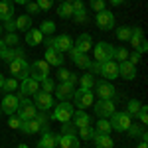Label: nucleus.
Returning <instances> with one entry per match:
<instances>
[{
    "mask_svg": "<svg viewBox=\"0 0 148 148\" xmlns=\"http://www.w3.org/2000/svg\"><path fill=\"white\" fill-rule=\"evenodd\" d=\"M109 123H111V128L113 130H116V132H126L128 126L132 125V116L126 113V111H114L109 116Z\"/></svg>",
    "mask_w": 148,
    "mask_h": 148,
    "instance_id": "f257e3e1",
    "label": "nucleus"
},
{
    "mask_svg": "<svg viewBox=\"0 0 148 148\" xmlns=\"http://www.w3.org/2000/svg\"><path fill=\"white\" fill-rule=\"evenodd\" d=\"M71 116H73V105L69 101H61L53 105V114H51V119L57 121V123H69L71 121Z\"/></svg>",
    "mask_w": 148,
    "mask_h": 148,
    "instance_id": "f03ea898",
    "label": "nucleus"
},
{
    "mask_svg": "<svg viewBox=\"0 0 148 148\" xmlns=\"http://www.w3.org/2000/svg\"><path fill=\"white\" fill-rule=\"evenodd\" d=\"M28 77L36 79L38 83L44 81L46 77H49V65H47L46 59H38L34 63H30V67H28Z\"/></svg>",
    "mask_w": 148,
    "mask_h": 148,
    "instance_id": "7ed1b4c3",
    "label": "nucleus"
},
{
    "mask_svg": "<svg viewBox=\"0 0 148 148\" xmlns=\"http://www.w3.org/2000/svg\"><path fill=\"white\" fill-rule=\"evenodd\" d=\"M113 51H114V47L109 42H99L97 46L93 47V57H95V61L103 63V61L113 59Z\"/></svg>",
    "mask_w": 148,
    "mask_h": 148,
    "instance_id": "20e7f679",
    "label": "nucleus"
},
{
    "mask_svg": "<svg viewBox=\"0 0 148 148\" xmlns=\"http://www.w3.org/2000/svg\"><path fill=\"white\" fill-rule=\"evenodd\" d=\"M28 67H30V63L26 61V57L22 59H14L8 63V69H10V75L14 79H26L28 77Z\"/></svg>",
    "mask_w": 148,
    "mask_h": 148,
    "instance_id": "39448f33",
    "label": "nucleus"
},
{
    "mask_svg": "<svg viewBox=\"0 0 148 148\" xmlns=\"http://www.w3.org/2000/svg\"><path fill=\"white\" fill-rule=\"evenodd\" d=\"M16 114L20 116V121H30V119H34L36 114H38V109L34 107V103L28 101L26 97L20 99V105H18V109H16Z\"/></svg>",
    "mask_w": 148,
    "mask_h": 148,
    "instance_id": "423d86ee",
    "label": "nucleus"
},
{
    "mask_svg": "<svg viewBox=\"0 0 148 148\" xmlns=\"http://www.w3.org/2000/svg\"><path fill=\"white\" fill-rule=\"evenodd\" d=\"M73 101H75V107L79 109H87L95 103V97H93L91 89H77L73 93Z\"/></svg>",
    "mask_w": 148,
    "mask_h": 148,
    "instance_id": "0eeeda50",
    "label": "nucleus"
},
{
    "mask_svg": "<svg viewBox=\"0 0 148 148\" xmlns=\"http://www.w3.org/2000/svg\"><path fill=\"white\" fill-rule=\"evenodd\" d=\"M95 24L99 26V30H103V32L113 30V28H114V16H113V12H109L107 8L101 10V12H97V14H95Z\"/></svg>",
    "mask_w": 148,
    "mask_h": 148,
    "instance_id": "6e6552de",
    "label": "nucleus"
},
{
    "mask_svg": "<svg viewBox=\"0 0 148 148\" xmlns=\"http://www.w3.org/2000/svg\"><path fill=\"white\" fill-rule=\"evenodd\" d=\"M114 111H116V107H114L113 99H99L95 103V113L99 119H109Z\"/></svg>",
    "mask_w": 148,
    "mask_h": 148,
    "instance_id": "1a4fd4ad",
    "label": "nucleus"
},
{
    "mask_svg": "<svg viewBox=\"0 0 148 148\" xmlns=\"http://www.w3.org/2000/svg\"><path fill=\"white\" fill-rule=\"evenodd\" d=\"M128 44L134 47V51H138V53H144V51H146L148 46H146V40H144V32H142V28H132V34H130Z\"/></svg>",
    "mask_w": 148,
    "mask_h": 148,
    "instance_id": "9d476101",
    "label": "nucleus"
},
{
    "mask_svg": "<svg viewBox=\"0 0 148 148\" xmlns=\"http://www.w3.org/2000/svg\"><path fill=\"white\" fill-rule=\"evenodd\" d=\"M56 105L51 93H44V91H36L34 93V107L40 111H49L51 107Z\"/></svg>",
    "mask_w": 148,
    "mask_h": 148,
    "instance_id": "9b49d317",
    "label": "nucleus"
},
{
    "mask_svg": "<svg viewBox=\"0 0 148 148\" xmlns=\"http://www.w3.org/2000/svg\"><path fill=\"white\" fill-rule=\"evenodd\" d=\"M95 87H97V95H99V99H113V101H114V99H119L116 89H114L109 81H97Z\"/></svg>",
    "mask_w": 148,
    "mask_h": 148,
    "instance_id": "f8f14e48",
    "label": "nucleus"
},
{
    "mask_svg": "<svg viewBox=\"0 0 148 148\" xmlns=\"http://www.w3.org/2000/svg\"><path fill=\"white\" fill-rule=\"evenodd\" d=\"M18 105H20L18 95L6 93L4 99H2V103H0V109H2V113H6V114H14V113H16V109H18Z\"/></svg>",
    "mask_w": 148,
    "mask_h": 148,
    "instance_id": "ddd939ff",
    "label": "nucleus"
},
{
    "mask_svg": "<svg viewBox=\"0 0 148 148\" xmlns=\"http://www.w3.org/2000/svg\"><path fill=\"white\" fill-rule=\"evenodd\" d=\"M67 53H69V57L73 59V63H75L79 69H89V65H91V59H89V56H87V53H81V51H79L75 46L71 47Z\"/></svg>",
    "mask_w": 148,
    "mask_h": 148,
    "instance_id": "4468645a",
    "label": "nucleus"
},
{
    "mask_svg": "<svg viewBox=\"0 0 148 148\" xmlns=\"http://www.w3.org/2000/svg\"><path fill=\"white\" fill-rule=\"evenodd\" d=\"M53 93L57 95V99L59 101H69L71 97H73V93H75V85H71L69 81H63V83H57Z\"/></svg>",
    "mask_w": 148,
    "mask_h": 148,
    "instance_id": "2eb2a0df",
    "label": "nucleus"
},
{
    "mask_svg": "<svg viewBox=\"0 0 148 148\" xmlns=\"http://www.w3.org/2000/svg\"><path fill=\"white\" fill-rule=\"evenodd\" d=\"M36 91H40V83L32 77H26L20 83V93H18V99H24L26 95H34Z\"/></svg>",
    "mask_w": 148,
    "mask_h": 148,
    "instance_id": "dca6fc26",
    "label": "nucleus"
},
{
    "mask_svg": "<svg viewBox=\"0 0 148 148\" xmlns=\"http://www.w3.org/2000/svg\"><path fill=\"white\" fill-rule=\"evenodd\" d=\"M99 75H103L105 79H116L119 77V63L114 61V59H109V61H103L101 63V73Z\"/></svg>",
    "mask_w": 148,
    "mask_h": 148,
    "instance_id": "f3484780",
    "label": "nucleus"
},
{
    "mask_svg": "<svg viewBox=\"0 0 148 148\" xmlns=\"http://www.w3.org/2000/svg\"><path fill=\"white\" fill-rule=\"evenodd\" d=\"M53 38H56L53 49H57L59 53L69 51V49L73 47V40H71V36H69V34H59V36H53Z\"/></svg>",
    "mask_w": 148,
    "mask_h": 148,
    "instance_id": "a211bd4d",
    "label": "nucleus"
},
{
    "mask_svg": "<svg viewBox=\"0 0 148 148\" xmlns=\"http://www.w3.org/2000/svg\"><path fill=\"white\" fill-rule=\"evenodd\" d=\"M119 77L123 79H134L136 77V65L128 63V61H119Z\"/></svg>",
    "mask_w": 148,
    "mask_h": 148,
    "instance_id": "6ab92c4d",
    "label": "nucleus"
},
{
    "mask_svg": "<svg viewBox=\"0 0 148 148\" xmlns=\"http://www.w3.org/2000/svg\"><path fill=\"white\" fill-rule=\"evenodd\" d=\"M47 61V65H53V67H59V65H63V53H59L57 49H53V47H47L46 49V57H44Z\"/></svg>",
    "mask_w": 148,
    "mask_h": 148,
    "instance_id": "aec40b11",
    "label": "nucleus"
},
{
    "mask_svg": "<svg viewBox=\"0 0 148 148\" xmlns=\"http://www.w3.org/2000/svg\"><path fill=\"white\" fill-rule=\"evenodd\" d=\"M57 146L59 148H79V138H77V134H59Z\"/></svg>",
    "mask_w": 148,
    "mask_h": 148,
    "instance_id": "412c9836",
    "label": "nucleus"
},
{
    "mask_svg": "<svg viewBox=\"0 0 148 148\" xmlns=\"http://www.w3.org/2000/svg\"><path fill=\"white\" fill-rule=\"evenodd\" d=\"M57 138H59L57 134L46 130V132L42 134V138L38 140V148H56L57 146Z\"/></svg>",
    "mask_w": 148,
    "mask_h": 148,
    "instance_id": "4be33fe9",
    "label": "nucleus"
},
{
    "mask_svg": "<svg viewBox=\"0 0 148 148\" xmlns=\"http://www.w3.org/2000/svg\"><path fill=\"white\" fill-rule=\"evenodd\" d=\"M73 46L77 47L81 53H87V51H89V49L93 47V38H91L89 34H81L79 38L73 42Z\"/></svg>",
    "mask_w": 148,
    "mask_h": 148,
    "instance_id": "5701e85b",
    "label": "nucleus"
},
{
    "mask_svg": "<svg viewBox=\"0 0 148 148\" xmlns=\"http://www.w3.org/2000/svg\"><path fill=\"white\" fill-rule=\"evenodd\" d=\"M71 121H73V125L77 126V128H81V126H89V125L93 123V121H91V116L85 113L83 109L75 111V113H73V116H71Z\"/></svg>",
    "mask_w": 148,
    "mask_h": 148,
    "instance_id": "b1692460",
    "label": "nucleus"
},
{
    "mask_svg": "<svg viewBox=\"0 0 148 148\" xmlns=\"http://www.w3.org/2000/svg\"><path fill=\"white\" fill-rule=\"evenodd\" d=\"M93 142H95V148H114V142H113V138H111V134L95 132Z\"/></svg>",
    "mask_w": 148,
    "mask_h": 148,
    "instance_id": "393cba45",
    "label": "nucleus"
},
{
    "mask_svg": "<svg viewBox=\"0 0 148 148\" xmlns=\"http://www.w3.org/2000/svg\"><path fill=\"white\" fill-rule=\"evenodd\" d=\"M20 130H22L24 134H38L42 128H40V123L34 119H30V121H22V125H20Z\"/></svg>",
    "mask_w": 148,
    "mask_h": 148,
    "instance_id": "a878e982",
    "label": "nucleus"
},
{
    "mask_svg": "<svg viewBox=\"0 0 148 148\" xmlns=\"http://www.w3.org/2000/svg\"><path fill=\"white\" fill-rule=\"evenodd\" d=\"M24 57V49L22 47H8L6 51H4V56H2V61L8 65L10 61H14V59H22Z\"/></svg>",
    "mask_w": 148,
    "mask_h": 148,
    "instance_id": "bb28decb",
    "label": "nucleus"
},
{
    "mask_svg": "<svg viewBox=\"0 0 148 148\" xmlns=\"http://www.w3.org/2000/svg\"><path fill=\"white\" fill-rule=\"evenodd\" d=\"M14 18V4L10 0H0V20H10Z\"/></svg>",
    "mask_w": 148,
    "mask_h": 148,
    "instance_id": "cd10ccee",
    "label": "nucleus"
},
{
    "mask_svg": "<svg viewBox=\"0 0 148 148\" xmlns=\"http://www.w3.org/2000/svg\"><path fill=\"white\" fill-rule=\"evenodd\" d=\"M44 42V36L40 30H36V28H30L28 32H26V44L28 46H40Z\"/></svg>",
    "mask_w": 148,
    "mask_h": 148,
    "instance_id": "c85d7f7f",
    "label": "nucleus"
},
{
    "mask_svg": "<svg viewBox=\"0 0 148 148\" xmlns=\"http://www.w3.org/2000/svg\"><path fill=\"white\" fill-rule=\"evenodd\" d=\"M32 28V16H28V14H22V16H18L16 18V30H20V32H28Z\"/></svg>",
    "mask_w": 148,
    "mask_h": 148,
    "instance_id": "c756f323",
    "label": "nucleus"
},
{
    "mask_svg": "<svg viewBox=\"0 0 148 148\" xmlns=\"http://www.w3.org/2000/svg\"><path fill=\"white\" fill-rule=\"evenodd\" d=\"M95 132H101V134H111L113 128H111V123L109 119H99L97 125H95Z\"/></svg>",
    "mask_w": 148,
    "mask_h": 148,
    "instance_id": "7c9ffc66",
    "label": "nucleus"
},
{
    "mask_svg": "<svg viewBox=\"0 0 148 148\" xmlns=\"http://www.w3.org/2000/svg\"><path fill=\"white\" fill-rule=\"evenodd\" d=\"M77 83H81V89H93L95 83H97V79H95V75H91V73H85V75L79 77Z\"/></svg>",
    "mask_w": 148,
    "mask_h": 148,
    "instance_id": "2f4dec72",
    "label": "nucleus"
},
{
    "mask_svg": "<svg viewBox=\"0 0 148 148\" xmlns=\"http://www.w3.org/2000/svg\"><path fill=\"white\" fill-rule=\"evenodd\" d=\"M77 138H83V140H93V136H95V128H93L91 125L89 126H81V128H77Z\"/></svg>",
    "mask_w": 148,
    "mask_h": 148,
    "instance_id": "473e14b6",
    "label": "nucleus"
},
{
    "mask_svg": "<svg viewBox=\"0 0 148 148\" xmlns=\"http://www.w3.org/2000/svg\"><path fill=\"white\" fill-rule=\"evenodd\" d=\"M57 16H59V18H63V20H69V18L73 16V8H71V4L61 2V4H59V8H57Z\"/></svg>",
    "mask_w": 148,
    "mask_h": 148,
    "instance_id": "72a5a7b5",
    "label": "nucleus"
},
{
    "mask_svg": "<svg viewBox=\"0 0 148 148\" xmlns=\"http://www.w3.org/2000/svg\"><path fill=\"white\" fill-rule=\"evenodd\" d=\"M130 34H132V28H130V26H121V28H116V38H119L121 42H128V40H130Z\"/></svg>",
    "mask_w": 148,
    "mask_h": 148,
    "instance_id": "f704fd0d",
    "label": "nucleus"
},
{
    "mask_svg": "<svg viewBox=\"0 0 148 148\" xmlns=\"http://www.w3.org/2000/svg\"><path fill=\"white\" fill-rule=\"evenodd\" d=\"M140 107H142V103L136 101V99H130V101L126 103V113L130 114V116H136L138 111H140Z\"/></svg>",
    "mask_w": 148,
    "mask_h": 148,
    "instance_id": "c9c22d12",
    "label": "nucleus"
},
{
    "mask_svg": "<svg viewBox=\"0 0 148 148\" xmlns=\"http://www.w3.org/2000/svg\"><path fill=\"white\" fill-rule=\"evenodd\" d=\"M128 134H130V138H140L146 130H144V126L142 125H136V123H132V125L128 126V130H126Z\"/></svg>",
    "mask_w": 148,
    "mask_h": 148,
    "instance_id": "e433bc0d",
    "label": "nucleus"
},
{
    "mask_svg": "<svg viewBox=\"0 0 148 148\" xmlns=\"http://www.w3.org/2000/svg\"><path fill=\"white\" fill-rule=\"evenodd\" d=\"M40 32H42V36H44V38H46V36H53V32H56V24L51 22V20L42 22V26H40Z\"/></svg>",
    "mask_w": 148,
    "mask_h": 148,
    "instance_id": "4c0bfd02",
    "label": "nucleus"
},
{
    "mask_svg": "<svg viewBox=\"0 0 148 148\" xmlns=\"http://www.w3.org/2000/svg\"><path fill=\"white\" fill-rule=\"evenodd\" d=\"M36 121L40 123V128L46 132L47 126H49V114H47V111H42V113H38V114H36Z\"/></svg>",
    "mask_w": 148,
    "mask_h": 148,
    "instance_id": "58836bf2",
    "label": "nucleus"
},
{
    "mask_svg": "<svg viewBox=\"0 0 148 148\" xmlns=\"http://www.w3.org/2000/svg\"><path fill=\"white\" fill-rule=\"evenodd\" d=\"M113 59H119V61H126L128 59V51H126L125 47H114L113 51ZM116 61V63H119Z\"/></svg>",
    "mask_w": 148,
    "mask_h": 148,
    "instance_id": "ea45409f",
    "label": "nucleus"
},
{
    "mask_svg": "<svg viewBox=\"0 0 148 148\" xmlns=\"http://www.w3.org/2000/svg\"><path fill=\"white\" fill-rule=\"evenodd\" d=\"M42 83V91L44 93H53V89H56V81L49 79V77H46L44 81H40Z\"/></svg>",
    "mask_w": 148,
    "mask_h": 148,
    "instance_id": "a19ab883",
    "label": "nucleus"
},
{
    "mask_svg": "<svg viewBox=\"0 0 148 148\" xmlns=\"http://www.w3.org/2000/svg\"><path fill=\"white\" fill-rule=\"evenodd\" d=\"M20 125H22V121H20V116L14 113V114H8V126L14 128V130H20Z\"/></svg>",
    "mask_w": 148,
    "mask_h": 148,
    "instance_id": "79ce46f5",
    "label": "nucleus"
},
{
    "mask_svg": "<svg viewBox=\"0 0 148 148\" xmlns=\"http://www.w3.org/2000/svg\"><path fill=\"white\" fill-rule=\"evenodd\" d=\"M4 44H6V47H14L20 40H18V36H16V32H12V34H6L4 36V40H2Z\"/></svg>",
    "mask_w": 148,
    "mask_h": 148,
    "instance_id": "37998d69",
    "label": "nucleus"
},
{
    "mask_svg": "<svg viewBox=\"0 0 148 148\" xmlns=\"http://www.w3.org/2000/svg\"><path fill=\"white\" fill-rule=\"evenodd\" d=\"M2 89H4V91H8V93L16 91V89H18V79H14V77L6 79V81H4V85H2Z\"/></svg>",
    "mask_w": 148,
    "mask_h": 148,
    "instance_id": "c03bdc74",
    "label": "nucleus"
},
{
    "mask_svg": "<svg viewBox=\"0 0 148 148\" xmlns=\"http://www.w3.org/2000/svg\"><path fill=\"white\" fill-rule=\"evenodd\" d=\"M73 20H75V24H87V10H81V12H73V16H71Z\"/></svg>",
    "mask_w": 148,
    "mask_h": 148,
    "instance_id": "a18cd8bd",
    "label": "nucleus"
},
{
    "mask_svg": "<svg viewBox=\"0 0 148 148\" xmlns=\"http://www.w3.org/2000/svg\"><path fill=\"white\" fill-rule=\"evenodd\" d=\"M75 132H77V126L73 125L71 121H69V123H63V125H61V134H75Z\"/></svg>",
    "mask_w": 148,
    "mask_h": 148,
    "instance_id": "49530a36",
    "label": "nucleus"
},
{
    "mask_svg": "<svg viewBox=\"0 0 148 148\" xmlns=\"http://www.w3.org/2000/svg\"><path fill=\"white\" fill-rule=\"evenodd\" d=\"M136 116H138V121H140V125H142V126L148 123V107H146V105H142V107H140V111H138Z\"/></svg>",
    "mask_w": 148,
    "mask_h": 148,
    "instance_id": "de8ad7c7",
    "label": "nucleus"
},
{
    "mask_svg": "<svg viewBox=\"0 0 148 148\" xmlns=\"http://www.w3.org/2000/svg\"><path fill=\"white\" fill-rule=\"evenodd\" d=\"M89 6H91L93 12H101V10L107 8V6H105V0H91V2H89Z\"/></svg>",
    "mask_w": 148,
    "mask_h": 148,
    "instance_id": "09e8293b",
    "label": "nucleus"
},
{
    "mask_svg": "<svg viewBox=\"0 0 148 148\" xmlns=\"http://www.w3.org/2000/svg\"><path fill=\"white\" fill-rule=\"evenodd\" d=\"M26 12H28V16H36V14H40V6L36 4V2H28L26 4Z\"/></svg>",
    "mask_w": 148,
    "mask_h": 148,
    "instance_id": "8fccbe9b",
    "label": "nucleus"
},
{
    "mask_svg": "<svg viewBox=\"0 0 148 148\" xmlns=\"http://www.w3.org/2000/svg\"><path fill=\"white\" fill-rule=\"evenodd\" d=\"M2 30H6V34H12V32H16V20L10 18V20H6L4 26H2Z\"/></svg>",
    "mask_w": 148,
    "mask_h": 148,
    "instance_id": "3c124183",
    "label": "nucleus"
},
{
    "mask_svg": "<svg viewBox=\"0 0 148 148\" xmlns=\"http://www.w3.org/2000/svg\"><path fill=\"white\" fill-rule=\"evenodd\" d=\"M69 77H71V71H67V69H59V71H57V79H59V83L69 81Z\"/></svg>",
    "mask_w": 148,
    "mask_h": 148,
    "instance_id": "603ef678",
    "label": "nucleus"
},
{
    "mask_svg": "<svg viewBox=\"0 0 148 148\" xmlns=\"http://www.w3.org/2000/svg\"><path fill=\"white\" fill-rule=\"evenodd\" d=\"M36 4L40 6V10H49L53 6V0H36Z\"/></svg>",
    "mask_w": 148,
    "mask_h": 148,
    "instance_id": "864d4df0",
    "label": "nucleus"
},
{
    "mask_svg": "<svg viewBox=\"0 0 148 148\" xmlns=\"http://www.w3.org/2000/svg\"><path fill=\"white\" fill-rule=\"evenodd\" d=\"M89 73H91V75H99V73H101V63H99V61H91Z\"/></svg>",
    "mask_w": 148,
    "mask_h": 148,
    "instance_id": "5fc2aeb1",
    "label": "nucleus"
},
{
    "mask_svg": "<svg viewBox=\"0 0 148 148\" xmlns=\"http://www.w3.org/2000/svg\"><path fill=\"white\" fill-rule=\"evenodd\" d=\"M71 8H73V12L85 10V2H83V0H73V2H71Z\"/></svg>",
    "mask_w": 148,
    "mask_h": 148,
    "instance_id": "6e6d98bb",
    "label": "nucleus"
},
{
    "mask_svg": "<svg viewBox=\"0 0 148 148\" xmlns=\"http://www.w3.org/2000/svg\"><path fill=\"white\" fill-rule=\"evenodd\" d=\"M140 56H142V53L132 51V53H128V59H126V61H128V63H132V65H136L138 61H140Z\"/></svg>",
    "mask_w": 148,
    "mask_h": 148,
    "instance_id": "4d7b16f0",
    "label": "nucleus"
},
{
    "mask_svg": "<svg viewBox=\"0 0 148 148\" xmlns=\"http://www.w3.org/2000/svg\"><path fill=\"white\" fill-rule=\"evenodd\" d=\"M6 49H8V47H6V44L0 40V59H2V56H4V51H6Z\"/></svg>",
    "mask_w": 148,
    "mask_h": 148,
    "instance_id": "13d9d810",
    "label": "nucleus"
},
{
    "mask_svg": "<svg viewBox=\"0 0 148 148\" xmlns=\"http://www.w3.org/2000/svg\"><path fill=\"white\" fill-rule=\"evenodd\" d=\"M12 4H24V6H26V4H28V2H32V0H10Z\"/></svg>",
    "mask_w": 148,
    "mask_h": 148,
    "instance_id": "bf43d9fd",
    "label": "nucleus"
},
{
    "mask_svg": "<svg viewBox=\"0 0 148 148\" xmlns=\"http://www.w3.org/2000/svg\"><path fill=\"white\" fill-rule=\"evenodd\" d=\"M126 0H111V4H113V6H121V4H125Z\"/></svg>",
    "mask_w": 148,
    "mask_h": 148,
    "instance_id": "052dcab7",
    "label": "nucleus"
},
{
    "mask_svg": "<svg viewBox=\"0 0 148 148\" xmlns=\"http://www.w3.org/2000/svg\"><path fill=\"white\" fill-rule=\"evenodd\" d=\"M138 148H148V144H146V140H140V144H138Z\"/></svg>",
    "mask_w": 148,
    "mask_h": 148,
    "instance_id": "680f3d73",
    "label": "nucleus"
},
{
    "mask_svg": "<svg viewBox=\"0 0 148 148\" xmlns=\"http://www.w3.org/2000/svg\"><path fill=\"white\" fill-rule=\"evenodd\" d=\"M4 81H6V77H4V75L0 73V89H2V85H4Z\"/></svg>",
    "mask_w": 148,
    "mask_h": 148,
    "instance_id": "e2e57ef3",
    "label": "nucleus"
},
{
    "mask_svg": "<svg viewBox=\"0 0 148 148\" xmlns=\"http://www.w3.org/2000/svg\"><path fill=\"white\" fill-rule=\"evenodd\" d=\"M16 148H28V146H26V144H18Z\"/></svg>",
    "mask_w": 148,
    "mask_h": 148,
    "instance_id": "0e129e2a",
    "label": "nucleus"
},
{
    "mask_svg": "<svg viewBox=\"0 0 148 148\" xmlns=\"http://www.w3.org/2000/svg\"><path fill=\"white\" fill-rule=\"evenodd\" d=\"M63 2H67V4H71V2H73V0H63Z\"/></svg>",
    "mask_w": 148,
    "mask_h": 148,
    "instance_id": "69168bd1",
    "label": "nucleus"
},
{
    "mask_svg": "<svg viewBox=\"0 0 148 148\" xmlns=\"http://www.w3.org/2000/svg\"><path fill=\"white\" fill-rule=\"evenodd\" d=\"M2 32H4V30H2V26H0V36H2Z\"/></svg>",
    "mask_w": 148,
    "mask_h": 148,
    "instance_id": "338daca9",
    "label": "nucleus"
},
{
    "mask_svg": "<svg viewBox=\"0 0 148 148\" xmlns=\"http://www.w3.org/2000/svg\"><path fill=\"white\" fill-rule=\"evenodd\" d=\"M0 114H2V109H0Z\"/></svg>",
    "mask_w": 148,
    "mask_h": 148,
    "instance_id": "774afa93",
    "label": "nucleus"
}]
</instances>
